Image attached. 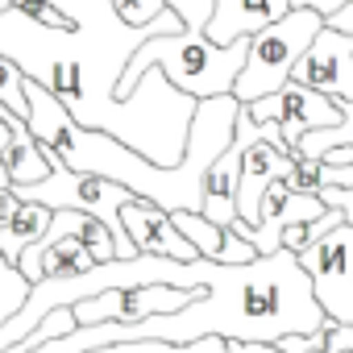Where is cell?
Wrapping results in <instances>:
<instances>
[{
    "label": "cell",
    "mask_w": 353,
    "mask_h": 353,
    "mask_svg": "<svg viewBox=\"0 0 353 353\" xmlns=\"http://www.w3.org/2000/svg\"><path fill=\"white\" fill-rule=\"evenodd\" d=\"M324 307L316 299L312 274L299 266V254L279 250L254 258L250 266H221L208 283V295L174 316H150L141 324H96L75 328L71 336L46 341L34 353H88L125 341H166V345H196L204 336L274 345L283 336H312L324 324Z\"/></svg>",
    "instance_id": "1"
},
{
    "label": "cell",
    "mask_w": 353,
    "mask_h": 353,
    "mask_svg": "<svg viewBox=\"0 0 353 353\" xmlns=\"http://www.w3.org/2000/svg\"><path fill=\"white\" fill-rule=\"evenodd\" d=\"M26 104H30V129L34 137L54 150L71 170L79 174H100V179L129 188L137 200L158 204L162 212H200L204 208V174L208 166L233 145V125L241 104L233 96H216L204 100L196 108L192 133H188V154L179 166H154L145 162L137 150H129L125 141L83 129L42 83L26 79Z\"/></svg>",
    "instance_id": "2"
},
{
    "label": "cell",
    "mask_w": 353,
    "mask_h": 353,
    "mask_svg": "<svg viewBox=\"0 0 353 353\" xmlns=\"http://www.w3.org/2000/svg\"><path fill=\"white\" fill-rule=\"evenodd\" d=\"M166 9L174 17H183V30L141 42V50L129 59V67L117 83V100H129L145 71H162L174 88L196 96L200 104L216 100V96H233V83L250 54V38H237L233 46H216L208 38L216 0H166Z\"/></svg>",
    "instance_id": "3"
},
{
    "label": "cell",
    "mask_w": 353,
    "mask_h": 353,
    "mask_svg": "<svg viewBox=\"0 0 353 353\" xmlns=\"http://www.w3.org/2000/svg\"><path fill=\"white\" fill-rule=\"evenodd\" d=\"M324 30V17L312 13V9H291L283 21L258 30L250 38V54H245V67L233 83V100L237 104H254V100H266V96H279L299 59L307 54V46L316 42V34Z\"/></svg>",
    "instance_id": "4"
},
{
    "label": "cell",
    "mask_w": 353,
    "mask_h": 353,
    "mask_svg": "<svg viewBox=\"0 0 353 353\" xmlns=\"http://www.w3.org/2000/svg\"><path fill=\"white\" fill-rule=\"evenodd\" d=\"M258 125H279L283 129V141L287 150L295 154L299 141L316 129H332L345 121V108L341 100H328L312 88H299V83H287L279 96H266V100H254V104H241Z\"/></svg>",
    "instance_id": "5"
},
{
    "label": "cell",
    "mask_w": 353,
    "mask_h": 353,
    "mask_svg": "<svg viewBox=\"0 0 353 353\" xmlns=\"http://www.w3.org/2000/svg\"><path fill=\"white\" fill-rule=\"evenodd\" d=\"M291 83L312 88L328 100H353V38L324 26L307 46V54L299 59Z\"/></svg>",
    "instance_id": "6"
},
{
    "label": "cell",
    "mask_w": 353,
    "mask_h": 353,
    "mask_svg": "<svg viewBox=\"0 0 353 353\" xmlns=\"http://www.w3.org/2000/svg\"><path fill=\"white\" fill-rule=\"evenodd\" d=\"M121 229L137 254H154V258H170V262H200V250L174 229L170 212H162L158 204H145V200L125 204Z\"/></svg>",
    "instance_id": "7"
},
{
    "label": "cell",
    "mask_w": 353,
    "mask_h": 353,
    "mask_svg": "<svg viewBox=\"0 0 353 353\" xmlns=\"http://www.w3.org/2000/svg\"><path fill=\"white\" fill-rule=\"evenodd\" d=\"M291 162L295 154L279 141H254L245 154H241V188H237V216L241 225H258V208H262V196L283 183L291 174Z\"/></svg>",
    "instance_id": "8"
},
{
    "label": "cell",
    "mask_w": 353,
    "mask_h": 353,
    "mask_svg": "<svg viewBox=\"0 0 353 353\" xmlns=\"http://www.w3.org/2000/svg\"><path fill=\"white\" fill-rule=\"evenodd\" d=\"M0 112H5L9 133H13V141H9V158H5V166H9V188H34V183H46V179H50V170H54L50 150L34 137V129H30L26 117H13L9 108H0Z\"/></svg>",
    "instance_id": "9"
},
{
    "label": "cell",
    "mask_w": 353,
    "mask_h": 353,
    "mask_svg": "<svg viewBox=\"0 0 353 353\" xmlns=\"http://www.w3.org/2000/svg\"><path fill=\"white\" fill-rule=\"evenodd\" d=\"M50 221H54L50 208H42V204H26V200H21V212H17L9 225H0V254H5V258L17 266V258H21L30 245H38V241L46 237Z\"/></svg>",
    "instance_id": "10"
},
{
    "label": "cell",
    "mask_w": 353,
    "mask_h": 353,
    "mask_svg": "<svg viewBox=\"0 0 353 353\" xmlns=\"http://www.w3.org/2000/svg\"><path fill=\"white\" fill-rule=\"evenodd\" d=\"M170 221H174V229H179V233L200 250V258L221 262V250H225L229 229L212 225V221H208V216H200V212H170Z\"/></svg>",
    "instance_id": "11"
},
{
    "label": "cell",
    "mask_w": 353,
    "mask_h": 353,
    "mask_svg": "<svg viewBox=\"0 0 353 353\" xmlns=\"http://www.w3.org/2000/svg\"><path fill=\"white\" fill-rule=\"evenodd\" d=\"M30 291H34V283H30L5 254H0V328H5V324L26 307Z\"/></svg>",
    "instance_id": "12"
},
{
    "label": "cell",
    "mask_w": 353,
    "mask_h": 353,
    "mask_svg": "<svg viewBox=\"0 0 353 353\" xmlns=\"http://www.w3.org/2000/svg\"><path fill=\"white\" fill-rule=\"evenodd\" d=\"M229 341L221 336H204L196 345H166V341H125V345H104V349H88V353H225Z\"/></svg>",
    "instance_id": "13"
},
{
    "label": "cell",
    "mask_w": 353,
    "mask_h": 353,
    "mask_svg": "<svg viewBox=\"0 0 353 353\" xmlns=\"http://www.w3.org/2000/svg\"><path fill=\"white\" fill-rule=\"evenodd\" d=\"M79 328V320H75V312L71 307H59V312H50L21 345H13V349H5V353H34V349H42L46 341H59V336H71Z\"/></svg>",
    "instance_id": "14"
},
{
    "label": "cell",
    "mask_w": 353,
    "mask_h": 353,
    "mask_svg": "<svg viewBox=\"0 0 353 353\" xmlns=\"http://www.w3.org/2000/svg\"><path fill=\"white\" fill-rule=\"evenodd\" d=\"M328 179H332V166L324 162V158H299L295 154V162H291V174H287V188L291 192H303V196H316L320 188H328Z\"/></svg>",
    "instance_id": "15"
},
{
    "label": "cell",
    "mask_w": 353,
    "mask_h": 353,
    "mask_svg": "<svg viewBox=\"0 0 353 353\" xmlns=\"http://www.w3.org/2000/svg\"><path fill=\"white\" fill-rule=\"evenodd\" d=\"M0 108H9L13 117H30L26 104V71L9 59H0Z\"/></svg>",
    "instance_id": "16"
},
{
    "label": "cell",
    "mask_w": 353,
    "mask_h": 353,
    "mask_svg": "<svg viewBox=\"0 0 353 353\" xmlns=\"http://www.w3.org/2000/svg\"><path fill=\"white\" fill-rule=\"evenodd\" d=\"M112 5H117L121 21H125V26H133V30L154 26V21L166 13V0H112Z\"/></svg>",
    "instance_id": "17"
},
{
    "label": "cell",
    "mask_w": 353,
    "mask_h": 353,
    "mask_svg": "<svg viewBox=\"0 0 353 353\" xmlns=\"http://www.w3.org/2000/svg\"><path fill=\"white\" fill-rule=\"evenodd\" d=\"M320 341H324V353H353V324L324 320V328H320Z\"/></svg>",
    "instance_id": "18"
},
{
    "label": "cell",
    "mask_w": 353,
    "mask_h": 353,
    "mask_svg": "<svg viewBox=\"0 0 353 353\" xmlns=\"http://www.w3.org/2000/svg\"><path fill=\"white\" fill-rule=\"evenodd\" d=\"M316 200H320L324 208L341 212V216H345V225H353V188H320V192H316Z\"/></svg>",
    "instance_id": "19"
},
{
    "label": "cell",
    "mask_w": 353,
    "mask_h": 353,
    "mask_svg": "<svg viewBox=\"0 0 353 353\" xmlns=\"http://www.w3.org/2000/svg\"><path fill=\"white\" fill-rule=\"evenodd\" d=\"M349 5V0H291V9H312V13H320L324 21L332 17V13H341Z\"/></svg>",
    "instance_id": "20"
},
{
    "label": "cell",
    "mask_w": 353,
    "mask_h": 353,
    "mask_svg": "<svg viewBox=\"0 0 353 353\" xmlns=\"http://www.w3.org/2000/svg\"><path fill=\"white\" fill-rule=\"evenodd\" d=\"M9 141H13V133H9L5 112H0V192L9 188V166H5V158H9Z\"/></svg>",
    "instance_id": "21"
},
{
    "label": "cell",
    "mask_w": 353,
    "mask_h": 353,
    "mask_svg": "<svg viewBox=\"0 0 353 353\" xmlns=\"http://www.w3.org/2000/svg\"><path fill=\"white\" fill-rule=\"evenodd\" d=\"M17 212H21V200H17L13 188H5V192H0V225H9Z\"/></svg>",
    "instance_id": "22"
},
{
    "label": "cell",
    "mask_w": 353,
    "mask_h": 353,
    "mask_svg": "<svg viewBox=\"0 0 353 353\" xmlns=\"http://www.w3.org/2000/svg\"><path fill=\"white\" fill-rule=\"evenodd\" d=\"M225 353H279L274 345H245V341H229Z\"/></svg>",
    "instance_id": "23"
},
{
    "label": "cell",
    "mask_w": 353,
    "mask_h": 353,
    "mask_svg": "<svg viewBox=\"0 0 353 353\" xmlns=\"http://www.w3.org/2000/svg\"><path fill=\"white\" fill-rule=\"evenodd\" d=\"M5 9H13V5H9V0H0V13H5Z\"/></svg>",
    "instance_id": "24"
}]
</instances>
